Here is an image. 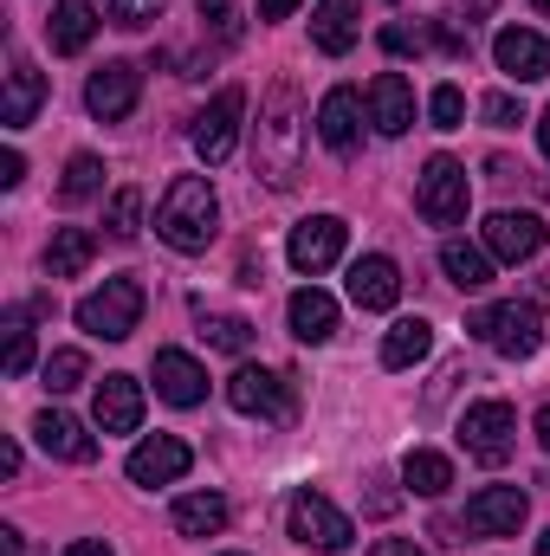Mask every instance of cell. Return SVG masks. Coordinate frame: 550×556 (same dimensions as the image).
Listing matches in <instances>:
<instances>
[{"mask_svg": "<svg viewBox=\"0 0 550 556\" xmlns=\"http://www.w3.org/2000/svg\"><path fill=\"white\" fill-rule=\"evenodd\" d=\"M298 168H304V117H298V85L291 78H278L273 98H266V111H260V124H253V175L266 181V188H291L298 181Z\"/></svg>", "mask_w": 550, "mask_h": 556, "instance_id": "6da1fadb", "label": "cell"}, {"mask_svg": "<svg viewBox=\"0 0 550 556\" xmlns=\"http://www.w3.org/2000/svg\"><path fill=\"white\" fill-rule=\"evenodd\" d=\"M155 233L175 247V253H208L214 233H221V201H214V181L208 175H175L155 201Z\"/></svg>", "mask_w": 550, "mask_h": 556, "instance_id": "7a4b0ae2", "label": "cell"}, {"mask_svg": "<svg viewBox=\"0 0 550 556\" xmlns=\"http://www.w3.org/2000/svg\"><path fill=\"white\" fill-rule=\"evenodd\" d=\"M466 330H473L486 350L512 356V363H525V356L545 350V317H538V304H518V298H505V304H479V311L466 317Z\"/></svg>", "mask_w": 550, "mask_h": 556, "instance_id": "3957f363", "label": "cell"}, {"mask_svg": "<svg viewBox=\"0 0 550 556\" xmlns=\"http://www.w3.org/2000/svg\"><path fill=\"white\" fill-rule=\"evenodd\" d=\"M142 304H149V298H142V278L124 273V278H104L91 298H78L72 317H78L85 337H98V343H124V337L142 324Z\"/></svg>", "mask_w": 550, "mask_h": 556, "instance_id": "277c9868", "label": "cell"}, {"mask_svg": "<svg viewBox=\"0 0 550 556\" xmlns=\"http://www.w3.org/2000/svg\"><path fill=\"white\" fill-rule=\"evenodd\" d=\"M285 531H291V544H304V551H350V538H357V525L324 498V492H291V505H285Z\"/></svg>", "mask_w": 550, "mask_h": 556, "instance_id": "5b68a950", "label": "cell"}, {"mask_svg": "<svg viewBox=\"0 0 550 556\" xmlns=\"http://www.w3.org/2000/svg\"><path fill=\"white\" fill-rule=\"evenodd\" d=\"M466 201H473L466 168H460L453 155H427V168H421V181H414L421 220H427V227H460V220H466Z\"/></svg>", "mask_w": 550, "mask_h": 556, "instance_id": "8992f818", "label": "cell"}, {"mask_svg": "<svg viewBox=\"0 0 550 556\" xmlns=\"http://www.w3.org/2000/svg\"><path fill=\"white\" fill-rule=\"evenodd\" d=\"M460 446H466L479 466H505L512 446H518V415H512V402H473V408L460 415Z\"/></svg>", "mask_w": 550, "mask_h": 556, "instance_id": "52a82bcc", "label": "cell"}, {"mask_svg": "<svg viewBox=\"0 0 550 556\" xmlns=\"http://www.w3.org/2000/svg\"><path fill=\"white\" fill-rule=\"evenodd\" d=\"M240 117H247V91H221L208 111H195L188 142H195V155H201L208 168H221V162L240 149Z\"/></svg>", "mask_w": 550, "mask_h": 556, "instance_id": "ba28073f", "label": "cell"}, {"mask_svg": "<svg viewBox=\"0 0 550 556\" xmlns=\"http://www.w3.org/2000/svg\"><path fill=\"white\" fill-rule=\"evenodd\" d=\"M142 98V72L130 59H104L91 78H85V111L98 117V124H124L130 111H137Z\"/></svg>", "mask_w": 550, "mask_h": 556, "instance_id": "9c48e42d", "label": "cell"}, {"mask_svg": "<svg viewBox=\"0 0 550 556\" xmlns=\"http://www.w3.org/2000/svg\"><path fill=\"white\" fill-rule=\"evenodd\" d=\"M343 240H350V227H343L337 214H311V220H298V227H291L285 260H291L304 278H317V273H330V266L343 260Z\"/></svg>", "mask_w": 550, "mask_h": 556, "instance_id": "30bf717a", "label": "cell"}, {"mask_svg": "<svg viewBox=\"0 0 550 556\" xmlns=\"http://www.w3.org/2000/svg\"><path fill=\"white\" fill-rule=\"evenodd\" d=\"M532 518V498L518 485H486L466 498V531L473 538H518V525Z\"/></svg>", "mask_w": 550, "mask_h": 556, "instance_id": "8fae6325", "label": "cell"}, {"mask_svg": "<svg viewBox=\"0 0 550 556\" xmlns=\"http://www.w3.org/2000/svg\"><path fill=\"white\" fill-rule=\"evenodd\" d=\"M227 402H234V415L291 420V389H285V376H273V369H253V363L227 376Z\"/></svg>", "mask_w": 550, "mask_h": 556, "instance_id": "7c38bea8", "label": "cell"}, {"mask_svg": "<svg viewBox=\"0 0 550 556\" xmlns=\"http://www.w3.org/2000/svg\"><path fill=\"white\" fill-rule=\"evenodd\" d=\"M486 253L505 260V266L538 260V253H545V220H538V214H512V207H499V214L486 220Z\"/></svg>", "mask_w": 550, "mask_h": 556, "instance_id": "4fadbf2b", "label": "cell"}, {"mask_svg": "<svg viewBox=\"0 0 550 556\" xmlns=\"http://www.w3.org/2000/svg\"><path fill=\"white\" fill-rule=\"evenodd\" d=\"M492 59H499V72H505L512 85H538V78H550V39L532 33V26H505V33L492 39Z\"/></svg>", "mask_w": 550, "mask_h": 556, "instance_id": "5bb4252c", "label": "cell"}, {"mask_svg": "<svg viewBox=\"0 0 550 556\" xmlns=\"http://www.w3.org/2000/svg\"><path fill=\"white\" fill-rule=\"evenodd\" d=\"M195 466V453H188V440H175V433H149L137 453H130V485H175L182 472Z\"/></svg>", "mask_w": 550, "mask_h": 556, "instance_id": "9a60e30c", "label": "cell"}, {"mask_svg": "<svg viewBox=\"0 0 550 556\" xmlns=\"http://www.w3.org/2000/svg\"><path fill=\"white\" fill-rule=\"evenodd\" d=\"M155 395L168 408H201L208 402V369L188 350H155Z\"/></svg>", "mask_w": 550, "mask_h": 556, "instance_id": "2e32d148", "label": "cell"}, {"mask_svg": "<svg viewBox=\"0 0 550 556\" xmlns=\"http://www.w3.org/2000/svg\"><path fill=\"white\" fill-rule=\"evenodd\" d=\"M91 420L98 433H137L142 427V382L137 376H104L91 395Z\"/></svg>", "mask_w": 550, "mask_h": 556, "instance_id": "e0dca14e", "label": "cell"}, {"mask_svg": "<svg viewBox=\"0 0 550 556\" xmlns=\"http://www.w3.org/2000/svg\"><path fill=\"white\" fill-rule=\"evenodd\" d=\"M363 39V0H317L311 7V46L343 59L350 46Z\"/></svg>", "mask_w": 550, "mask_h": 556, "instance_id": "ac0fdd59", "label": "cell"}, {"mask_svg": "<svg viewBox=\"0 0 550 556\" xmlns=\"http://www.w3.org/2000/svg\"><path fill=\"white\" fill-rule=\"evenodd\" d=\"M396 298H402V273L389 253H363L350 266V304L357 311H396Z\"/></svg>", "mask_w": 550, "mask_h": 556, "instance_id": "d6986e66", "label": "cell"}, {"mask_svg": "<svg viewBox=\"0 0 550 556\" xmlns=\"http://www.w3.org/2000/svg\"><path fill=\"white\" fill-rule=\"evenodd\" d=\"M33 440H39L52 459H65V466H91V459H98V433H85V420L59 415V408H46V415L33 420Z\"/></svg>", "mask_w": 550, "mask_h": 556, "instance_id": "ffe728a7", "label": "cell"}, {"mask_svg": "<svg viewBox=\"0 0 550 556\" xmlns=\"http://www.w3.org/2000/svg\"><path fill=\"white\" fill-rule=\"evenodd\" d=\"M357 137H363V98H357L350 85L324 91V104H317V142H324V149H337V155H350Z\"/></svg>", "mask_w": 550, "mask_h": 556, "instance_id": "44dd1931", "label": "cell"}, {"mask_svg": "<svg viewBox=\"0 0 550 556\" xmlns=\"http://www.w3.org/2000/svg\"><path fill=\"white\" fill-rule=\"evenodd\" d=\"M39 104H46V72H39L33 59H13V65H7V104H0V124H7V130H26V124L39 117Z\"/></svg>", "mask_w": 550, "mask_h": 556, "instance_id": "7402d4cb", "label": "cell"}, {"mask_svg": "<svg viewBox=\"0 0 550 556\" xmlns=\"http://www.w3.org/2000/svg\"><path fill=\"white\" fill-rule=\"evenodd\" d=\"M370 124H376L383 137L414 130V85L402 78V72H383V78L370 85Z\"/></svg>", "mask_w": 550, "mask_h": 556, "instance_id": "603a6c76", "label": "cell"}, {"mask_svg": "<svg viewBox=\"0 0 550 556\" xmlns=\"http://www.w3.org/2000/svg\"><path fill=\"white\" fill-rule=\"evenodd\" d=\"M285 317H291V337H298V343H330V337H337V298L317 291V285L291 291Z\"/></svg>", "mask_w": 550, "mask_h": 556, "instance_id": "cb8c5ba5", "label": "cell"}, {"mask_svg": "<svg viewBox=\"0 0 550 556\" xmlns=\"http://www.w3.org/2000/svg\"><path fill=\"white\" fill-rule=\"evenodd\" d=\"M168 518H175V531H182V538H221L234 511H227V498H221V492H188V498H175V511H168Z\"/></svg>", "mask_w": 550, "mask_h": 556, "instance_id": "d4e9b609", "label": "cell"}, {"mask_svg": "<svg viewBox=\"0 0 550 556\" xmlns=\"http://www.w3.org/2000/svg\"><path fill=\"white\" fill-rule=\"evenodd\" d=\"M91 33H98V7H91V0H59V7H52V20H46L52 52H85V46H91Z\"/></svg>", "mask_w": 550, "mask_h": 556, "instance_id": "484cf974", "label": "cell"}, {"mask_svg": "<svg viewBox=\"0 0 550 556\" xmlns=\"http://www.w3.org/2000/svg\"><path fill=\"white\" fill-rule=\"evenodd\" d=\"M492 266H499V260H492L486 247H473V240H440V273L453 278L460 291H486V285H492Z\"/></svg>", "mask_w": 550, "mask_h": 556, "instance_id": "4316f807", "label": "cell"}, {"mask_svg": "<svg viewBox=\"0 0 550 556\" xmlns=\"http://www.w3.org/2000/svg\"><path fill=\"white\" fill-rule=\"evenodd\" d=\"M98 260V233L91 227H59L52 247H46V278H78Z\"/></svg>", "mask_w": 550, "mask_h": 556, "instance_id": "83f0119b", "label": "cell"}, {"mask_svg": "<svg viewBox=\"0 0 550 556\" xmlns=\"http://www.w3.org/2000/svg\"><path fill=\"white\" fill-rule=\"evenodd\" d=\"M402 485H409L414 498H440L453 485V459L434 453V446H409L402 453Z\"/></svg>", "mask_w": 550, "mask_h": 556, "instance_id": "f1b7e54d", "label": "cell"}, {"mask_svg": "<svg viewBox=\"0 0 550 556\" xmlns=\"http://www.w3.org/2000/svg\"><path fill=\"white\" fill-rule=\"evenodd\" d=\"M427 350H434V324H427V317H402V324H389V337H383V369H414Z\"/></svg>", "mask_w": 550, "mask_h": 556, "instance_id": "f546056e", "label": "cell"}, {"mask_svg": "<svg viewBox=\"0 0 550 556\" xmlns=\"http://www.w3.org/2000/svg\"><path fill=\"white\" fill-rule=\"evenodd\" d=\"M201 337H208V350H227V356H247L253 350V324L247 317H227V311H201Z\"/></svg>", "mask_w": 550, "mask_h": 556, "instance_id": "4dcf8cb0", "label": "cell"}, {"mask_svg": "<svg viewBox=\"0 0 550 556\" xmlns=\"http://www.w3.org/2000/svg\"><path fill=\"white\" fill-rule=\"evenodd\" d=\"M91 194H104V162H98V155H72V162H65V181H59V201L78 207V201H91Z\"/></svg>", "mask_w": 550, "mask_h": 556, "instance_id": "1f68e13d", "label": "cell"}, {"mask_svg": "<svg viewBox=\"0 0 550 556\" xmlns=\"http://www.w3.org/2000/svg\"><path fill=\"white\" fill-rule=\"evenodd\" d=\"M85 376H91L85 350H52V356H46V389H52V395H72Z\"/></svg>", "mask_w": 550, "mask_h": 556, "instance_id": "d6a6232c", "label": "cell"}, {"mask_svg": "<svg viewBox=\"0 0 550 556\" xmlns=\"http://www.w3.org/2000/svg\"><path fill=\"white\" fill-rule=\"evenodd\" d=\"M0 363H7V376H26L33 369V330H26V317H7L0 324Z\"/></svg>", "mask_w": 550, "mask_h": 556, "instance_id": "836d02e7", "label": "cell"}, {"mask_svg": "<svg viewBox=\"0 0 550 556\" xmlns=\"http://www.w3.org/2000/svg\"><path fill=\"white\" fill-rule=\"evenodd\" d=\"M195 7H201V20H208V33H214L221 46H240V33H247L240 0H195Z\"/></svg>", "mask_w": 550, "mask_h": 556, "instance_id": "e575fe53", "label": "cell"}, {"mask_svg": "<svg viewBox=\"0 0 550 556\" xmlns=\"http://www.w3.org/2000/svg\"><path fill=\"white\" fill-rule=\"evenodd\" d=\"M427 117H434V130H460V124H466V91H460V85H434Z\"/></svg>", "mask_w": 550, "mask_h": 556, "instance_id": "d590c367", "label": "cell"}, {"mask_svg": "<svg viewBox=\"0 0 550 556\" xmlns=\"http://www.w3.org/2000/svg\"><path fill=\"white\" fill-rule=\"evenodd\" d=\"M104 13H111V26L142 33V26H155V20H162V0H104Z\"/></svg>", "mask_w": 550, "mask_h": 556, "instance_id": "8d00e7d4", "label": "cell"}, {"mask_svg": "<svg viewBox=\"0 0 550 556\" xmlns=\"http://www.w3.org/2000/svg\"><path fill=\"white\" fill-rule=\"evenodd\" d=\"M104 220H111V233H117V240H137L142 194H137V188H117V194H111V214H104Z\"/></svg>", "mask_w": 550, "mask_h": 556, "instance_id": "74e56055", "label": "cell"}, {"mask_svg": "<svg viewBox=\"0 0 550 556\" xmlns=\"http://www.w3.org/2000/svg\"><path fill=\"white\" fill-rule=\"evenodd\" d=\"M427 33H434V46H440V52H453V59H466V52H473V33H466V26H460L453 13L427 20Z\"/></svg>", "mask_w": 550, "mask_h": 556, "instance_id": "f35d334b", "label": "cell"}, {"mask_svg": "<svg viewBox=\"0 0 550 556\" xmlns=\"http://www.w3.org/2000/svg\"><path fill=\"white\" fill-rule=\"evenodd\" d=\"M479 111H486V124H492V130H518V124H525V104H518L512 91H492Z\"/></svg>", "mask_w": 550, "mask_h": 556, "instance_id": "ab89813d", "label": "cell"}, {"mask_svg": "<svg viewBox=\"0 0 550 556\" xmlns=\"http://www.w3.org/2000/svg\"><path fill=\"white\" fill-rule=\"evenodd\" d=\"M20 181H26V155L7 149V155H0V188H20Z\"/></svg>", "mask_w": 550, "mask_h": 556, "instance_id": "60d3db41", "label": "cell"}, {"mask_svg": "<svg viewBox=\"0 0 550 556\" xmlns=\"http://www.w3.org/2000/svg\"><path fill=\"white\" fill-rule=\"evenodd\" d=\"M383 46H389V52H421V33H409V26H383Z\"/></svg>", "mask_w": 550, "mask_h": 556, "instance_id": "b9f144b4", "label": "cell"}, {"mask_svg": "<svg viewBox=\"0 0 550 556\" xmlns=\"http://www.w3.org/2000/svg\"><path fill=\"white\" fill-rule=\"evenodd\" d=\"M65 556H117V551H111L104 538H78V544H72V551H65Z\"/></svg>", "mask_w": 550, "mask_h": 556, "instance_id": "7bdbcfd3", "label": "cell"}, {"mask_svg": "<svg viewBox=\"0 0 550 556\" xmlns=\"http://www.w3.org/2000/svg\"><path fill=\"white\" fill-rule=\"evenodd\" d=\"M370 556H421V551H414L409 538H383V544H376Z\"/></svg>", "mask_w": 550, "mask_h": 556, "instance_id": "ee69618b", "label": "cell"}, {"mask_svg": "<svg viewBox=\"0 0 550 556\" xmlns=\"http://www.w3.org/2000/svg\"><path fill=\"white\" fill-rule=\"evenodd\" d=\"M291 7H298V0H260V20H285Z\"/></svg>", "mask_w": 550, "mask_h": 556, "instance_id": "f6af8a7d", "label": "cell"}, {"mask_svg": "<svg viewBox=\"0 0 550 556\" xmlns=\"http://www.w3.org/2000/svg\"><path fill=\"white\" fill-rule=\"evenodd\" d=\"M0 556H20V531L13 525H0Z\"/></svg>", "mask_w": 550, "mask_h": 556, "instance_id": "bcb514c9", "label": "cell"}, {"mask_svg": "<svg viewBox=\"0 0 550 556\" xmlns=\"http://www.w3.org/2000/svg\"><path fill=\"white\" fill-rule=\"evenodd\" d=\"M460 7H466V13H473V20H486V13H492V7H499V0H460Z\"/></svg>", "mask_w": 550, "mask_h": 556, "instance_id": "7dc6e473", "label": "cell"}, {"mask_svg": "<svg viewBox=\"0 0 550 556\" xmlns=\"http://www.w3.org/2000/svg\"><path fill=\"white\" fill-rule=\"evenodd\" d=\"M538 440H545V453H550V408H538Z\"/></svg>", "mask_w": 550, "mask_h": 556, "instance_id": "c3c4849f", "label": "cell"}, {"mask_svg": "<svg viewBox=\"0 0 550 556\" xmlns=\"http://www.w3.org/2000/svg\"><path fill=\"white\" fill-rule=\"evenodd\" d=\"M538 142H545V155H550V104H545V117H538Z\"/></svg>", "mask_w": 550, "mask_h": 556, "instance_id": "681fc988", "label": "cell"}, {"mask_svg": "<svg viewBox=\"0 0 550 556\" xmlns=\"http://www.w3.org/2000/svg\"><path fill=\"white\" fill-rule=\"evenodd\" d=\"M538 556H550V531H545V538H538Z\"/></svg>", "mask_w": 550, "mask_h": 556, "instance_id": "f907efd6", "label": "cell"}, {"mask_svg": "<svg viewBox=\"0 0 550 556\" xmlns=\"http://www.w3.org/2000/svg\"><path fill=\"white\" fill-rule=\"evenodd\" d=\"M532 7H538V13H550V0H532Z\"/></svg>", "mask_w": 550, "mask_h": 556, "instance_id": "816d5d0a", "label": "cell"}, {"mask_svg": "<svg viewBox=\"0 0 550 556\" xmlns=\"http://www.w3.org/2000/svg\"><path fill=\"white\" fill-rule=\"evenodd\" d=\"M227 556H240V551H227Z\"/></svg>", "mask_w": 550, "mask_h": 556, "instance_id": "f5cc1de1", "label": "cell"}]
</instances>
